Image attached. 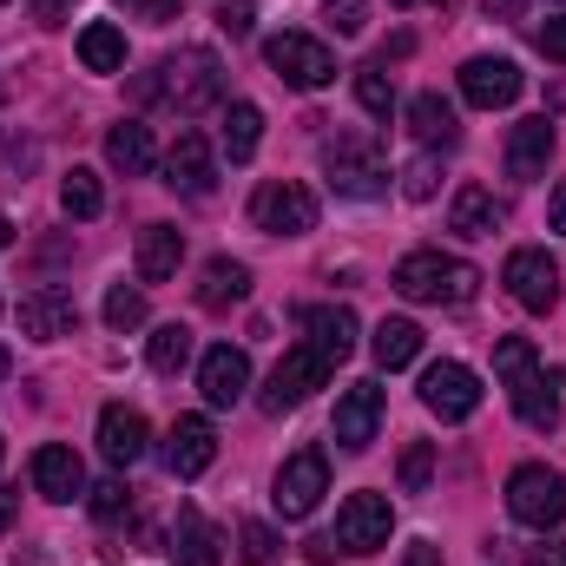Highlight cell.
<instances>
[{
  "mask_svg": "<svg viewBox=\"0 0 566 566\" xmlns=\"http://www.w3.org/2000/svg\"><path fill=\"white\" fill-rule=\"evenodd\" d=\"M389 527H396L389 494H349V501L336 507V547H343V554H376V547H389Z\"/></svg>",
  "mask_w": 566,
  "mask_h": 566,
  "instance_id": "10",
  "label": "cell"
},
{
  "mask_svg": "<svg viewBox=\"0 0 566 566\" xmlns=\"http://www.w3.org/2000/svg\"><path fill=\"white\" fill-rule=\"evenodd\" d=\"M547 224H554V231L566 238V178L554 185V198H547Z\"/></svg>",
  "mask_w": 566,
  "mask_h": 566,
  "instance_id": "46",
  "label": "cell"
},
{
  "mask_svg": "<svg viewBox=\"0 0 566 566\" xmlns=\"http://www.w3.org/2000/svg\"><path fill=\"white\" fill-rule=\"evenodd\" d=\"M198 389H205V402H211V409H238V402H244V389H251V356H244V349H231V343L205 349V363H198Z\"/></svg>",
  "mask_w": 566,
  "mask_h": 566,
  "instance_id": "14",
  "label": "cell"
},
{
  "mask_svg": "<svg viewBox=\"0 0 566 566\" xmlns=\"http://www.w3.org/2000/svg\"><path fill=\"white\" fill-rule=\"evenodd\" d=\"M527 566H566V541H541V547H527Z\"/></svg>",
  "mask_w": 566,
  "mask_h": 566,
  "instance_id": "45",
  "label": "cell"
},
{
  "mask_svg": "<svg viewBox=\"0 0 566 566\" xmlns=\"http://www.w3.org/2000/svg\"><path fill=\"white\" fill-rule=\"evenodd\" d=\"M396 290L409 296V303H474V290H481V271L474 264H461V258H441V251H409L402 264H396Z\"/></svg>",
  "mask_w": 566,
  "mask_h": 566,
  "instance_id": "1",
  "label": "cell"
},
{
  "mask_svg": "<svg viewBox=\"0 0 566 566\" xmlns=\"http://www.w3.org/2000/svg\"><path fill=\"white\" fill-rule=\"evenodd\" d=\"M145 448H151V428H145L139 409L106 402V416H99V454H106L113 468H133V461H145Z\"/></svg>",
  "mask_w": 566,
  "mask_h": 566,
  "instance_id": "18",
  "label": "cell"
},
{
  "mask_svg": "<svg viewBox=\"0 0 566 566\" xmlns=\"http://www.w3.org/2000/svg\"><path fill=\"white\" fill-rule=\"evenodd\" d=\"M106 323L126 336V329H139L145 323V290H133V283H113L106 290Z\"/></svg>",
  "mask_w": 566,
  "mask_h": 566,
  "instance_id": "36",
  "label": "cell"
},
{
  "mask_svg": "<svg viewBox=\"0 0 566 566\" xmlns=\"http://www.w3.org/2000/svg\"><path fill=\"white\" fill-rule=\"evenodd\" d=\"M244 290H251V271L238 258H211L205 277H198V303L205 310H231V303H244Z\"/></svg>",
  "mask_w": 566,
  "mask_h": 566,
  "instance_id": "27",
  "label": "cell"
},
{
  "mask_svg": "<svg viewBox=\"0 0 566 566\" xmlns=\"http://www.w3.org/2000/svg\"><path fill=\"white\" fill-rule=\"evenodd\" d=\"M396 7H416V0H396Z\"/></svg>",
  "mask_w": 566,
  "mask_h": 566,
  "instance_id": "53",
  "label": "cell"
},
{
  "mask_svg": "<svg viewBox=\"0 0 566 566\" xmlns=\"http://www.w3.org/2000/svg\"><path fill=\"white\" fill-rule=\"evenodd\" d=\"M145 363H151L158 376H178V369L191 363V329H185V323H165V329H151V343H145Z\"/></svg>",
  "mask_w": 566,
  "mask_h": 566,
  "instance_id": "33",
  "label": "cell"
},
{
  "mask_svg": "<svg viewBox=\"0 0 566 566\" xmlns=\"http://www.w3.org/2000/svg\"><path fill=\"white\" fill-rule=\"evenodd\" d=\"M238 554H244V566H271L277 560V534H271L264 521H244V527H238Z\"/></svg>",
  "mask_w": 566,
  "mask_h": 566,
  "instance_id": "38",
  "label": "cell"
},
{
  "mask_svg": "<svg viewBox=\"0 0 566 566\" xmlns=\"http://www.w3.org/2000/svg\"><path fill=\"white\" fill-rule=\"evenodd\" d=\"M158 93H165L185 119H198V113H211V106L224 99V60H218L211 46H178V53L158 66Z\"/></svg>",
  "mask_w": 566,
  "mask_h": 566,
  "instance_id": "2",
  "label": "cell"
},
{
  "mask_svg": "<svg viewBox=\"0 0 566 566\" xmlns=\"http://www.w3.org/2000/svg\"><path fill=\"white\" fill-rule=\"evenodd\" d=\"M27 13H33L40 27H60V20L73 13V0H27Z\"/></svg>",
  "mask_w": 566,
  "mask_h": 566,
  "instance_id": "43",
  "label": "cell"
},
{
  "mask_svg": "<svg viewBox=\"0 0 566 566\" xmlns=\"http://www.w3.org/2000/svg\"><path fill=\"white\" fill-rule=\"evenodd\" d=\"M218 27H224L231 40H244V33H251V0H224V7H218Z\"/></svg>",
  "mask_w": 566,
  "mask_h": 566,
  "instance_id": "42",
  "label": "cell"
},
{
  "mask_svg": "<svg viewBox=\"0 0 566 566\" xmlns=\"http://www.w3.org/2000/svg\"><path fill=\"white\" fill-rule=\"evenodd\" d=\"M126 507H133V488H126V481H119V474H113V481H99V488H93V514H99V521H119V514H126Z\"/></svg>",
  "mask_w": 566,
  "mask_h": 566,
  "instance_id": "40",
  "label": "cell"
},
{
  "mask_svg": "<svg viewBox=\"0 0 566 566\" xmlns=\"http://www.w3.org/2000/svg\"><path fill=\"white\" fill-rule=\"evenodd\" d=\"M428 481H434V448L409 441L402 448V494H428Z\"/></svg>",
  "mask_w": 566,
  "mask_h": 566,
  "instance_id": "37",
  "label": "cell"
},
{
  "mask_svg": "<svg viewBox=\"0 0 566 566\" xmlns=\"http://www.w3.org/2000/svg\"><path fill=\"white\" fill-rule=\"evenodd\" d=\"M501 218H507V211H501V198H494L488 185H461L454 205H448V231H454V238H494Z\"/></svg>",
  "mask_w": 566,
  "mask_h": 566,
  "instance_id": "23",
  "label": "cell"
},
{
  "mask_svg": "<svg viewBox=\"0 0 566 566\" xmlns=\"http://www.w3.org/2000/svg\"><path fill=\"white\" fill-rule=\"evenodd\" d=\"M7 244H13V224H7V218H0V251H7Z\"/></svg>",
  "mask_w": 566,
  "mask_h": 566,
  "instance_id": "51",
  "label": "cell"
},
{
  "mask_svg": "<svg viewBox=\"0 0 566 566\" xmlns=\"http://www.w3.org/2000/svg\"><path fill=\"white\" fill-rule=\"evenodd\" d=\"M0 454H7V448H0Z\"/></svg>",
  "mask_w": 566,
  "mask_h": 566,
  "instance_id": "54",
  "label": "cell"
},
{
  "mask_svg": "<svg viewBox=\"0 0 566 566\" xmlns=\"http://www.w3.org/2000/svg\"><path fill=\"white\" fill-rule=\"evenodd\" d=\"M481 7H488V13H494V20H514V13H521V7H527V0H481Z\"/></svg>",
  "mask_w": 566,
  "mask_h": 566,
  "instance_id": "49",
  "label": "cell"
},
{
  "mask_svg": "<svg viewBox=\"0 0 566 566\" xmlns=\"http://www.w3.org/2000/svg\"><path fill=\"white\" fill-rule=\"evenodd\" d=\"M20 329H27L33 343H60V336H73V329H80V303H73V290H53V283L27 290V296H20Z\"/></svg>",
  "mask_w": 566,
  "mask_h": 566,
  "instance_id": "13",
  "label": "cell"
},
{
  "mask_svg": "<svg viewBox=\"0 0 566 566\" xmlns=\"http://www.w3.org/2000/svg\"><path fill=\"white\" fill-rule=\"evenodd\" d=\"M33 488H40L46 501H73V494H86V468H80V454H73L66 441L33 448Z\"/></svg>",
  "mask_w": 566,
  "mask_h": 566,
  "instance_id": "22",
  "label": "cell"
},
{
  "mask_svg": "<svg viewBox=\"0 0 566 566\" xmlns=\"http://www.w3.org/2000/svg\"><path fill=\"white\" fill-rule=\"evenodd\" d=\"M422 402H428V416H441V422H468L481 409V376L468 363H428Z\"/></svg>",
  "mask_w": 566,
  "mask_h": 566,
  "instance_id": "9",
  "label": "cell"
},
{
  "mask_svg": "<svg viewBox=\"0 0 566 566\" xmlns=\"http://www.w3.org/2000/svg\"><path fill=\"white\" fill-rule=\"evenodd\" d=\"M527 369H541L534 343H527V336H501V343H494V376H501V382H521Z\"/></svg>",
  "mask_w": 566,
  "mask_h": 566,
  "instance_id": "35",
  "label": "cell"
},
{
  "mask_svg": "<svg viewBox=\"0 0 566 566\" xmlns=\"http://www.w3.org/2000/svg\"><path fill=\"white\" fill-rule=\"evenodd\" d=\"M369 356H376V369H409V363L422 356V323H409V316H389V323H376V336H369Z\"/></svg>",
  "mask_w": 566,
  "mask_h": 566,
  "instance_id": "26",
  "label": "cell"
},
{
  "mask_svg": "<svg viewBox=\"0 0 566 566\" xmlns=\"http://www.w3.org/2000/svg\"><path fill=\"white\" fill-rule=\"evenodd\" d=\"M507 514L521 521V527H560L566 521V481L554 468H541V461H527V468H514L507 474Z\"/></svg>",
  "mask_w": 566,
  "mask_h": 566,
  "instance_id": "5",
  "label": "cell"
},
{
  "mask_svg": "<svg viewBox=\"0 0 566 566\" xmlns=\"http://www.w3.org/2000/svg\"><path fill=\"white\" fill-rule=\"evenodd\" d=\"M80 60H86V73H119V66H126V33H119L113 20L80 27Z\"/></svg>",
  "mask_w": 566,
  "mask_h": 566,
  "instance_id": "29",
  "label": "cell"
},
{
  "mask_svg": "<svg viewBox=\"0 0 566 566\" xmlns=\"http://www.w3.org/2000/svg\"><path fill=\"white\" fill-rule=\"evenodd\" d=\"M126 7H139L145 20H171L178 13V0H126Z\"/></svg>",
  "mask_w": 566,
  "mask_h": 566,
  "instance_id": "47",
  "label": "cell"
},
{
  "mask_svg": "<svg viewBox=\"0 0 566 566\" xmlns=\"http://www.w3.org/2000/svg\"><path fill=\"white\" fill-rule=\"evenodd\" d=\"M409 126H416L422 145H454V133H461V126H454V106H448L441 93H416V99H409Z\"/></svg>",
  "mask_w": 566,
  "mask_h": 566,
  "instance_id": "30",
  "label": "cell"
},
{
  "mask_svg": "<svg viewBox=\"0 0 566 566\" xmlns=\"http://www.w3.org/2000/svg\"><path fill=\"white\" fill-rule=\"evenodd\" d=\"M409 566H441V547H434V541H416V547H409Z\"/></svg>",
  "mask_w": 566,
  "mask_h": 566,
  "instance_id": "48",
  "label": "cell"
},
{
  "mask_svg": "<svg viewBox=\"0 0 566 566\" xmlns=\"http://www.w3.org/2000/svg\"><path fill=\"white\" fill-rule=\"evenodd\" d=\"M323 171H329V191H343V198H382L389 191L382 151L369 139H349V133H336L323 145Z\"/></svg>",
  "mask_w": 566,
  "mask_h": 566,
  "instance_id": "3",
  "label": "cell"
},
{
  "mask_svg": "<svg viewBox=\"0 0 566 566\" xmlns=\"http://www.w3.org/2000/svg\"><path fill=\"white\" fill-rule=\"evenodd\" d=\"M303 329H310V349L329 356V363H343V356L356 349V316H349L343 303H316V310H303Z\"/></svg>",
  "mask_w": 566,
  "mask_h": 566,
  "instance_id": "24",
  "label": "cell"
},
{
  "mask_svg": "<svg viewBox=\"0 0 566 566\" xmlns=\"http://www.w3.org/2000/svg\"><path fill=\"white\" fill-rule=\"evenodd\" d=\"M323 20H329L343 40H356V33L369 27V0H329V7H323Z\"/></svg>",
  "mask_w": 566,
  "mask_h": 566,
  "instance_id": "39",
  "label": "cell"
},
{
  "mask_svg": "<svg viewBox=\"0 0 566 566\" xmlns=\"http://www.w3.org/2000/svg\"><path fill=\"white\" fill-rule=\"evenodd\" d=\"M60 205H66V218H99V211H106V191H99V171H86V165H73V171L60 178Z\"/></svg>",
  "mask_w": 566,
  "mask_h": 566,
  "instance_id": "32",
  "label": "cell"
},
{
  "mask_svg": "<svg viewBox=\"0 0 566 566\" xmlns=\"http://www.w3.org/2000/svg\"><path fill=\"white\" fill-rule=\"evenodd\" d=\"M178 566H224V534L198 514V507H178L171 521V547H165Z\"/></svg>",
  "mask_w": 566,
  "mask_h": 566,
  "instance_id": "20",
  "label": "cell"
},
{
  "mask_svg": "<svg viewBox=\"0 0 566 566\" xmlns=\"http://www.w3.org/2000/svg\"><path fill=\"white\" fill-rule=\"evenodd\" d=\"M264 60H271V73H277L283 86H296V93H323V86L336 80V53H329L323 40H310V33H277V40H264Z\"/></svg>",
  "mask_w": 566,
  "mask_h": 566,
  "instance_id": "6",
  "label": "cell"
},
{
  "mask_svg": "<svg viewBox=\"0 0 566 566\" xmlns=\"http://www.w3.org/2000/svg\"><path fill=\"white\" fill-rule=\"evenodd\" d=\"M402 191H409V198H434V158H428V151L402 171Z\"/></svg>",
  "mask_w": 566,
  "mask_h": 566,
  "instance_id": "41",
  "label": "cell"
},
{
  "mask_svg": "<svg viewBox=\"0 0 566 566\" xmlns=\"http://www.w3.org/2000/svg\"><path fill=\"white\" fill-rule=\"evenodd\" d=\"M7 521H13V494L0 488V534H7Z\"/></svg>",
  "mask_w": 566,
  "mask_h": 566,
  "instance_id": "50",
  "label": "cell"
},
{
  "mask_svg": "<svg viewBox=\"0 0 566 566\" xmlns=\"http://www.w3.org/2000/svg\"><path fill=\"white\" fill-rule=\"evenodd\" d=\"M251 224H258L264 238H303V231H316V191H310L303 178H271V185H258Z\"/></svg>",
  "mask_w": 566,
  "mask_h": 566,
  "instance_id": "4",
  "label": "cell"
},
{
  "mask_svg": "<svg viewBox=\"0 0 566 566\" xmlns=\"http://www.w3.org/2000/svg\"><path fill=\"white\" fill-rule=\"evenodd\" d=\"M501 283H507V296H514L521 310H534V316H547V310L560 303V264H554L547 251H514L507 271H501Z\"/></svg>",
  "mask_w": 566,
  "mask_h": 566,
  "instance_id": "11",
  "label": "cell"
},
{
  "mask_svg": "<svg viewBox=\"0 0 566 566\" xmlns=\"http://www.w3.org/2000/svg\"><path fill=\"white\" fill-rule=\"evenodd\" d=\"M560 369H527L521 382H507V396H514V416L527 428H554L560 422Z\"/></svg>",
  "mask_w": 566,
  "mask_h": 566,
  "instance_id": "21",
  "label": "cell"
},
{
  "mask_svg": "<svg viewBox=\"0 0 566 566\" xmlns=\"http://www.w3.org/2000/svg\"><path fill=\"white\" fill-rule=\"evenodd\" d=\"M521 86H527V73H521L514 60L481 53V60H468V66H461V99H468V106H481V113L514 106V99H521Z\"/></svg>",
  "mask_w": 566,
  "mask_h": 566,
  "instance_id": "12",
  "label": "cell"
},
{
  "mask_svg": "<svg viewBox=\"0 0 566 566\" xmlns=\"http://www.w3.org/2000/svg\"><path fill=\"white\" fill-rule=\"evenodd\" d=\"M356 99H363V113H369V119H382V126H389V113H396V86H389V73H382V66H356Z\"/></svg>",
  "mask_w": 566,
  "mask_h": 566,
  "instance_id": "34",
  "label": "cell"
},
{
  "mask_svg": "<svg viewBox=\"0 0 566 566\" xmlns=\"http://www.w3.org/2000/svg\"><path fill=\"white\" fill-rule=\"evenodd\" d=\"M541 53L566 66V20H547V27H541Z\"/></svg>",
  "mask_w": 566,
  "mask_h": 566,
  "instance_id": "44",
  "label": "cell"
},
{
  "mask_svg": "<svg viewBox=\"0 0 566 566\" xmlns=\"http://www.w3.org/2000/svg\"><path fill=\"white\" fill-rule=\"evenodd\" d=\"M376 422H382V389H376V382H349V389L336 396V422H329V434H336L349 454H363V448L376 441Z\"/></svg>",
  "mask_w": 566,
  "mask_h": 566,
  "instance_id": "15",
  "label": "cell"
},
{
  "mask_svg": "<svg viewBox=\"0 0 566 566\" xmlns=\"http://www.w3.org/2000/svg\"><path fill=\"white\" fill-rule=\"evenodd\" d=\"M211 461H218V428L205 422V416H178L171 422V448H165V468L178 481H198Z\"/></svg>",
  "mask_w": 566,
  "mask_h": 566,
  "instance_id": "17",
  "label": "cell"
},
{
  "mask_svg": "<svg viewBox=\"0 0 566 566\" xmlns=\"http://www.w3.org/2000/svg\"><path fill=\"white\" fill-rule=\"evenodd\" d=\"M329 369H336V363H329V356H316L310 343L283 349V363L271 369V382H264V396H258V402H264V416H283V409L310 402V396H316V389L329 382Z\"/></svg>",
  "mask_w": 566,
  "mask_h": 566,
  "instance_id": "7",
  "label": "cell"
},
{
  "mask_svg": "<svg viewBox=\"0 0 566 566\" xmlns=\"http://www.w3.org/2000/svg\"><path fill=\"white\" fill-rule=\"evenodd\" d=\"M185 264V231L178 224H145L139 231V283H165Z\"/></svg>",
  "mask_w": 566,
  "mask_h": 566,
  "instance_id": "25",
  "label": "cell"
},
{
  "mask_svg": "<svg viewBox=\"0 0 566 566\" xmlns=\"http://www.w3.org/2000/svg\"><path fill=\"white\" fill-rule=\"evenodd\" d=\"M554 119L541 113V119H521L514 133H507V178H547V165H554Z\"/></svg>",
  "mask_w": 566,
  "mask_h": 566,
  "instance_id": "19",
  "label": "cell"
},
{
  "mask_svg": "<svg viewBox=\"0 0 566 566\" xmlns=\"http://www.w3.org/2000/svg\"><path fill=\"white\" fill-rule=\"evenodd\" d=\"M165 185L185 191V198H211V185H218V158H211L205 133H178V145L165 151Z\"/></svg>",
  "mask_w": 566,
  "mask_h": 566,
  "instance_id": "16",
  "label": "cell"
},
{
  "mask_svg": "<svg viewBox=\"0 0 566 566\" xmlns=\"http://www.w3.org/2000/svg\"><path fill=\"white\" fill-rule=\"evenodd\" d=\"M106 165H113V171H126V178L151 171V126H139V119L113 126V133H106Z\"/></svg>",
  "mask_w": 566,
  "mask_h": 566,
  "instance_id": "28",
  "label": "cell"
},
{
  "mask_svg": "<svg viewBox=\"0 0 566 566\" xmlns=\"http://www.w3.org/2000/svg\"><path fill=\"white\" fill-rule=\"evenodd\" d=\"M258 145H264V113H258L251 99H238V106L224 113V151H231V165H244Z\"/></svg>",
  "mask_w": 566,
  "mask_h": 566,
  "instance_id": "31",
  "label": "cell"
},
{
  "mask_svg": "<svg viewBox=\"0 0 566 566\" xmlns=\"http://www.w3.org/2000/svg\"><path fill=\"white\" fill-rule=\"evenodd\" d=\"M323 494H329V461H323L316 448H296V454L277 468V494H271L277 514L283 521H310Z\"/></svg>",
  "mask_w": 566,
  "mask_h": 566,
  "instance_id": "8",
  "label": "cell"
},
{
  "mask_svg": "<svg viewBox=\"0 0 566 566\" xmlns=\"http://www.w3.org/2000/svg\"><path fill=\"white\" fill-rule=\"evenodd\" d=\"M7 369H13V356H7V349H0V382H7Z\"/></svg>",
  "mask_w": 566,
  "mask_h": 566,
  "instance_id": "52",
  "label": "cell"
}]
</instances>
